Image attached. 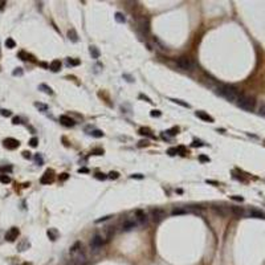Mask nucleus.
<instances>
[{
  "label": "nucleus",
  "instance_id": "nucleus-1",
  "mask_svg": "<svg viewBox=\"0 0 265 265\" xmlns=\"http://www.w3.org/2000/svg\"><path fill=\"white\" fill-rule=\"evenodd\" d=\"M70 254V265H86L88 264V257H86V253L84 251V248L81 245L80 241L70 248L69 251Z\"/></svg>",
  "mask_w": 265,
  "mask_h": 265
},
{
  "label": "nucleus",
  "instance_id": "nucleus-2",
  "mask_svg": "<svg viewBox=\"0 0 265 265\" xmlns=\"http://www.w3.org/2000/svg\"><path fill=\"white\" fill-rule=\"evenodd\" d=\"M216 93L231 102H237L239 97L241 96L239 89L235 88L232 85H227V84H219L216 86Z\"/></svg>",
  "mask_w": 265,
  "mask_h": 265
},
{
  "label": "nucleus",
  "instance_id": "nucleus-3",
  "mask_svg": "<svg viewBox=\"0 0 265 265\" xmlns=\"http://www.w3.org/2000/svg\"><path fill=\"white\" fill-rule=\"evenodd\" d=\"M236 103H237V106L239 107L247 110V112H253L254 107H256V99H254L253 97H251V96L243 94V93H241V96L239 97V99H237Z\"/></svg>",
  "mask_w": 265,
  "mask_h": 265
},
{
  "label": "nucleus",
  "instance_id": "nucleus-4",
  "mask_svg": "<svg viewBox=\"0 0 265 265\" xmlns=\"http://www.w3.org/2000/svg\"><path fill=\"white\" fill-rule=\"evenodd\" d=\"M176 66L182 70H191L195 69V62L192 61V58L188 56H180L179 58H176Z\"/></svg>",
  "mask_w": 265,
  "mask_h": 265
},
{
  "label": "nucleus",
  "instance_id": "nucleus-5",
  "mask_svg": "<svg viewBox=\"0 0 265 265\" xmlns=\"http://www.w3.org/2000/svg\"><path fill=\"white\" fill-rule=\"evenodd\" d=\"M107 243V241L103 239V236L101 233H97L94 235V236L92 237V241H90V249L93 251V252H98L101 248L105 245V244Z\"/></svg>",
  "mask_w": 265,
  "mask_h": 265
},
{
  "label": "nucleus",
  "instance_id": "nucleus-6",
  "mask_svg": "<svg viewBox=\"0 0 265 265\" xmlns=\"http://www.w3.org/2000/svg\"><path fill=\"white\" fill-rule=\"evenodd\" d=\"M151 217H153L154 223L159 224L160 221L166 217V212H164L162 208H154V210H151Z\"/></svg>",
  "mask_w": 265,
  "mask_h": 265
},
{
  "label": "nucleus",
  "instance_id": "nucleus-7",
  "mask_svg": "<svg viewBox=\"0 0 265 265\" xmlns=\"http://www.w3.org/2000/svg\"><path fill=\"white\" fill-rule=\"evenodd\" d=\"M3 145H4V147L5 149H8V150H15L20 146V142L15 138H5L4 140H3Z\"/></svg>",
  "mask_w": 265,
  "mask_h": 265
},
{
  "label": "nucleus",
  "instance_id": "nucleus-8",
  "mask_svg": "<svg viewBox=\"0 0 265 265\" xmlns=\"http://www.w3.org/2000/svg\"><path fill=\"white\" fill-rule=\"evenodd\" d=\"M53 179H55V172L52 170H46L44 172V175L41 176V179H40V182L43 184H49L53 182Z\"/></svg>",
  "mask_w": 265,
  "mask_h": 265
},
{
  "label": "nucleus",
  "instance_id": "nucleus-9",
  "mask_svg": "<svg viewBox=\"0 0 265 265\" xmlns=\"http://www.w3.org/2000/svg\"><path fill=\"white\" fill-rule=\"evenodd\" d=\"M19 235H20V231L16 227H12L11 229L5 233V240L7 241H15L19 237Z\"/></svg>",
  "mask_w": 265,
  "mask_h": 265
},
{
  "label": "nucleus",
  "instance_id": "nucleus-10",
  "mask_svg": "<svg viewBox=\"0 0 265 265\" xmlns=\"http://www.w3.org/2000/svg\"><path fill=\"white\" fill-rule=\"evenodd\" d=\"M135 223L138 226H146L147 224V216L142 211H137L135 212Z\"/></svg>",
  "mask_w": 265,
  "mask_h": 265
},
{
  "label": "nucleus",
  "instance_id": "nucleus-11",
  "mask_svg": "<svg viewBox=\"0 0 265 265\" xmlns=\"http://www.w3.org/2000/svg\"><path fill=\"white\" fill-rule=\"evenodd\" d=\"M60 122H61L64 126H68V127H72V126L76 125L74 121L70 118V117H68V115H61V117H60Z\"/></svg>",
  "mask_w": 265,
  "mask_h": 265
},
{
  "label": "nucleus",
  "instance_id": "nucleus-12",
  "mask_svg": "<svg viewBox=\"0 0 265 265\" xmlns=\"http://www.w3.org/2000/svg\"><path fill=\"white\" fill-rule=\"evenodd\" d=\"M137 226H138V224H137L134 220H126L125 223L122 224V229L125 231V232H127V231H131L133 228H135Z\"/></svg>",
  "mask_w": 265,
  "mask_h": 265
},
{
  "label": "nucleus",
  "instance_id": "nucleus-13",
  "mask_svg": "<svg viewBox=\"0 0 265 265\" xmlns=\"http://www.w3.org/2000/svg\"><path fill=\"white\" fill-rule=\"evenodd\" d=\"M195 115L197 117V118H200V119H203V121H207V122H213V118L210 115V114H207L206 112H196L195 113Z\"/></svg>",
  "mask_w": 265,
  "mask_h": 265
},
{
  "label": "nucleus",
  "instance_id": "nucleus-14",
  "mask_svg": "<svg viewBox=\"0 0 265 265\" xmlns=\"http://www.w3.org/2000/svg\"><path fill=\"white\" fill-rule=\"evenodd\" d=\"M49 68H51L52 72H58L61 69V61L60 60H53L51 62V65H49Z\"/></svg>",
  "mask_w": 265,
  "mask_h": 265
},
{
  "label": "nucleus",
  "instance_id": "nucleus-15",
  "mask_svg": "<svg viewBox=\"0 0 265 265\" xmlns=\"http://www.w3.org/2000/svg\"><path fill=\"white\" fill-rule=\"evenodd\" d=\"M139 27L143 29V32H146V33H149V31H150V25H149V19H145L143 17L142 20L139 21Z\"/></svg>",
  "mask_w": 265,
  "mask_h": 265
},
{
  "label": "nucleus",
  "instance_id": "nucleus-16",
  "mask_svg": "<svg viewBox=\"0 0 265 265\" xmlns=\"http://www.w3.org/2000/svg\"><path fill=\"white\" fill-rule=\"evenodd\" d=\"M248 215L252 217H257V219H264V213L261 212V211H257V210H251L249 212H248Z\"/></svg>",
  "mask_w": 265,
  "mask_h": 265
},
{
  "label": "nucleus",
  "instance_id": "nucleus-17",
  "mask_svg": "<svg viewBox=\"0 0 265 265\" xmlns=\"http://www.w3.org/2000/svg\"><path fill=\"white\" fill-rule=\"evenodd\" d=\"M231 211H232V213H235L236 216H239V217L240 216H245V215H247L245 211H244L243 208H240V207H232Z\"/></svg>",
  "mask_w": 265,
  "mask_h": 265
},
{
  "label": "nucleus",
  "instance_id": "nucleus-18",
  "mask_svg": "<svg viewBox=\"0 0 265 265\" xmlns=\"http://www.w3.org/2000/svg\"><path fill=\"white\" fill-rule=\"evenodd\" d=\"M89 51H90V55H92L93 58H99V55H101V53H99V51H98V48H97V46L90 45Z\"/></svg>",
  "mask_w": 265,
  "mask_h": 265
},
{
  "label": "nucleus",
  "instance_id": "nucleus-19",
  "mask_svg": "<svg viewBox=\"0 0 265 265\" xmlns=\"http://www.w3.org/2000/svg\"><path fill=\"white\" fill-rule=\"evenodd\" d=\"M68 39L72 40L73 43L78 41V36H77V33H76L74 29H69V31H68Z\"/></svg>",
  "mask_w": 265,
  "mask_h": 265
},
{
  "label": "nucleus",
  "instance_id": "nucleus-20",
  "mask_svg": "<svg viewBox=\"0 0 265 265\" xmlns=\"http://www.w3.org/2000/svg\"><path fill=\"white\" fill-rule=\"evenodd\" d=\"M39 89H40V90H43V92L46 93V94H53L52 88H51V86H48V85H45V84H41V85L39 86Z\"/></svg>",
  "mask_w": 265,
  "mask_h": 265
},
{
  "label": "nucleus",
  "instance_id": "nucleus-21",
  "mask_svg": "<svg viewBox=\"0 0 265 265\" xmlns=\"http://www.w3.org/2000/svg\"><path fill=\"white\" fill-rule=\"evenodd\" d=\"M114 19H115V21H117V23H121V24L126 21L125 15H122L121 12H117V13H115V16H114Z\"/></svg>",
  "mask_w": 265,
  "mask_h": 265
},
{
  "label": "nucleus",
  "instance_id": "nucleus-22",
  "mask_svg": "<svg viewBox=\"0 0 265 265\" xmlns=\"http://www.w3.org/2000/svg\"><path fill=\"white\" fill-rule=\"evenodd\" d=\"M171 101H172L174 103H178V105L183 106V107H187V109H188V107H190V103H187V102H183L182 99H178V98H171Z\"/></svg>",
  "mask_w": 265,
  "mask_h": 265
},
{
  "label": "nucleus",
  "instance_id": "nucleus-23",
  "mask_svg": "<svg viewBox=\"0 0 265 265\" xmlns=\"http://www.w3.org/2000/svg\"><path fill=\"white\" fill-rule=\"evenodd\" d=\"M89 134L92 137H94V138H101V137H103V133L101 130H93V131H90Z\"/></svg>",
  "mask_w": 265,
  "mask_h": 265
},
{
  "label": "nucleus",
  "instance_id": "nucleus-24",
  "mask_svg": "<svg viewBox=\"0 0 265 265\" xmlns=\"http://www.w3.org/2000/svg\"><path fill=\"white\" fill-rule=\"evenodd\" d=\"M139 134H140V135H147V137H150V138H153V137H154L149 129H143V127H142V129H139Z\"/></svg>",
  "mask_w": 265,
  "mask_h": 265
},
{
  "label": "nucleus",
  "instance_id": "nucleus-25",
  "mask_svg": "<svg viewBox=\"0 0 265 265\" xmlns=\"http://www.w3.org/2000/svg\"><path fill=\"white\" fill-rule=\"evenodd\" d=\"M35 106L37 107V109L40 110V112H46V110H48V106L46 105H44V103H40V102H35Z\"/></svg>",
  "mask_w": 265,
  "mask_h": 265
},
{
  "label": "nucleus",
  "instance_id": "nucleus-26",
  "mask_svg": "<svg viewBox=\"0 0 265 265\" xmlns=\"http://www.w3.org/2000/svg\"><path fill=\"white\" fill-rule=\"evenodd\" d=\"M66 62H68V65H72V66H77V65H80V60H77V58H69L66 60Z\"/></svg>",
  "mask_w": 265,
  "mask_h": 265
},
{
  "label": "nucleus",
  "instance_id": "nucleus-27",
  "mask_svg": "<svg viewBox=\"0 0 265 265\" xmlns=\"http://www.w3.org/2000/svg\"><path fill=\"white\" fill-rule=\"evenodd\" d=\"M5 46H7V48H9V49H11V48H15V46H16V43L13 41V39H7V40H5Z\"/></svg>",
  "mask_w": 265,
  "mask_h": 265
},
{
  "label": "nucleus",
  "instance_id": "nucleus-28",
  "mask_svg": "<svg viewBox=\"0 0 265 265\" xmlns=\"http://www.w3.org/2000/svg\"><path fill=\"white\" fill-rule=\"evenodd\" d=\"M178 131H179V129H178V127H172V129L167 130V131H164V133H166L167 135H170V137H174V135H176V134H178Z\"/></svg>",
  "mask_w": 265,
  "mask_h": 265
},
{
  "label": "nucleus",
  "instance_id": "nucleus-29",
  "mask_svg": "<svg viewBox=\"0 0 265 265\" xmlns=\"http://www.w3.org/2000/svg\"><path fill=\"white\" fill-rule=\"evenodd\" d=\"M213 210L216 211V212L219 213V215H221V216H226V215H227V212H226V211L223 210V207H219V206H213Z\"/></svg>",
  "mask_w": 265,
  "mask_h": 265
},
{
  "label": "nucleus",
  "instance_id": "nucleus-30",
  "mask_svg": "<svg viewBox=\"0 0 265 265\" xmlns=\"http://www.w3.org/2000/svg\"><path fill=\"white\" fill-rule=\"evenodd\" d=\"M48 236L51 237V240L55 241V240L57 239V232H56L55 229H49V231H48Z\"/></svg>",
  "mask_w": 265,
  "mask_h": 265
},
{
  "label": "nucleus",
  "instance_id": "nucleus-31",
  "mask_svg": "<svg viewBox=\"0 0 265 265\" xmlns=\"http://www.w3.org/2000/svg\"><path fill=\"white\" fill-rule=\"evenodd\" d=\"M187 212H188L187 210H174L171 213H172L174 216H175V215H184V213H187Z\"/></svg>",
  "mask_w": 265,
  "mask_h": 265
},
{
  "label": "nucleus",
  "instance_id": "nucleus-32",
  "mask_svg": "<svg viewBox=\"0 0 265 265\" xmlns=\"http://www.w3.org/2000/svg\"><path fill=\"white\" fill-rule=\"evenodd\" d=\"M167 154H169V155H171V156L176 155V154H178V149H176V147H171V149L167 150Z\"/></svg>",
  "mask_w": 265,
  "mask_h": 265
},
{
  "label": "nucleus",
  "instance_id": "nucleus-33",
  "mask_svg": "<svg viewBox=\"0 0 265 265\" xmlns=\"http://www.w3.org/2000/svg\"><path fill=\"white\" fill-rule=\"evenodd\" d=\"M35 162L39 164V166H41L43 164V162H44V160H43V156L40 155V154H37V155H35Z\"/></svg>",
  "mask_w": 265,
  "mask_h": 265
},
{
  "label": "nucleus",
  "instance_id": "nucleus-34",
  "mask_svg": "<svg viewBox=\"0 0 265 265\" xmlns=\"http://www.w3.org/2000/svg\"><path fill=\"white\" fill-rule=\"evenodd\" d=\"M0 182L2 183H9L11 182V178H9L8 175H2L0 176Z\"/></svg>",
  "mask_w": 265,
  "mask_h": 265
},
{
  "label": "nucleus",
  "instance_id": "nucleus-35",
  "mask_svg": "<svg viewBox=\"0 0 265 265\" xmlns=\"http://www.w3.org/2000/svg\"><path fill=\"white\" fill-rule=\"evenodd\" d=\"M0 114H2L3 117H11V112L9 110H5V109H0Z\"/></svg>",
  "mask_w": 265,
  "mask_h": 265
},
{
  "label": "nucleus",
  "instance_id": "nucleus-36",
  "mask_svg": "<svg viewBox=\"0 0 265 265\" xmlns=\"http://www.w3.org/2000/svg\"><path fill=\"white\" fill-rule=\"evenodd\" d=\"M109 178H110V179H118V178H119V174L117 172V171H112V172L109 174Z\"/></svg>",
  "mask_w": 265,
  "mask_h": 265
},
{
  "label": "nucleus",
  "instance_id": "nucleus-37",
  "mask_svg": "<svg viewBox=\"0 0 265 265\" xmlns=\"http://www.w3.org/2000/svg\"><path fill=\"white\" fill-rule=\"evenodd\" d=\"M259 114H260V115H263V117H265V103L260 105V107H259Z\"/></svg>",
  "mask_w": 265,
  "mask_h": 265
},
{
  "label": "nucleus",
  "instance_id": "nucleus-38",
  "mask_svg": "<svg viewBox=\"0 0 265 265\" xmlns=\"http://www.w3.org/2000/svg\"><path fill=\"white\" fill-rule=\"evenodd\" d=\"M37 143H39V139H37V138H32L31 140H29V145H31L32 147H36V146H37Z\"/></svg>",
  "mask_w": 265,
  "mask_h": 265
},
{
  "label": "nucleus",
  "instance_id": "nucleus-39",
  "mask_svg": "<svg viewBox=\"0 0 265 265\" xmlns=\"http://www.w3.org/2000/svg\"><path fill=\"white\" fill-rule=\"evenodd\" d=\"M12 74L13 76H21L23 74V69L21 68H16V70H13Z\"/></svg>",
  "mask_w": 265,
  "mask_h": 265
},
{
  "label": "nucleus",
  "instance_id": "nucleus-40",
  "mask_svg": "<svg viewBox=\"0 0 265 265\" xmlns=\"http://www.w3.org/2000/svg\"><path fill=\"white\" fill-rule=\"evenodd\" d=\"M92 154H94V155H102L103 154V150L102 149H94L92 151Z\"/></svg>",
  "mask_w": 265,
  "mask_h": 265
},
{
  "label": "nucleus",
  "instance_id": "nucleus-41",
  "mask_svg": "<svg viewBox=\"0 0 265 265\" xmlns=\"http://www.w3.org/2000/svg\"><path fill=\"white\" fill-rule=\"evenodd\" d=\"M110 217H113L112 215H107V216H103V217H101V219H98V220H96V223H102V221H105V220H109Z\"/></svg>",
  "mask_w": 265,
  "mask_h": 265
},
{
  "label": "nucleus",
  "instance_id": "nucleus-42",
  "mask_svg": "<svg viewBox=\"0 0 265 265\" xmlns=\"http://www.w3.org/2000/svg\"><path fill=\"white\" fill-rule=\"evenodd\" d=\"M150 115H151V117H160V115H162V113H160L159 110H153V112L150 113Z\"/></svg>",
  "mask_w": 265,
  "mask_h": 265
},
{
  "label": "nucleus",
  "instance_id": "nucleus-43",
  "mask_svg": "<svg viewBox=\"0 0 265 265\" xmlns=\"http://www.w3.org/2000/svg\"><path fill=\"white\" fill-rule=\"evenodd\" d=\"M96 178H97V179H102V180H105V179H106V178H107V176L105 175V174H101V172H97V174H96Z\"/></svg>",
  "mask_w": 265,
  "mask_h": 265
},
{
  "label": "nucleus",
  "instance_id": "nucleus-44",
  "mask_svg": "<svg viewBox=\"0 0 265 265\" xmlns=\"http://www.w3.org/2000/svg\"><path fill=\"white\" fill-rule=\"evenodd\" d=\"M139 98H140V99H145L146 102H150V103L153 102L151 99H150V98H149V97H147V96H145V94H139Z\"/></svg>",
  "mask_w": 265,
  "mask_h": 265
},
{
  "label": "nucleus",
  "instance_id": "nucleus-45",
  "mask_svg": "<svg viewBox=\"0 0 265 265\" xmlns=\"http://www.w3.org/2000/svg\"><path fill=\"white\" fill-rule=\"evenodd\" d=\"M191 146H192V147H200V146H203V143L200 142V140H194Z\"/></svg>",
  "mask_w": 265,
  "mask_h": 265
},
{
  "label": "nucleus",
  "instance_id": "nucleus-46",
  "mask_svg": "<svg viewBox=\"0 0 265 265\" xmlns=\"http://www.w3.org/2000/svg\"><path fill=\"white\" fill-rule=\"evenodd\" d=\"M12 123L13 125H20V123H21V119H20L19 117H15V118L12 119Z\"/></svg>",
  "mask_w": 265,
  "mask_h": 265
},
{
  "label": "nucleus",
  "instance_id": "nucleus-47",
  "mask_svg": "<svg viewBox=\"0 0 265 265\" xmlns=\"http://www.w3.org/2000/svg\"><path fill=\"white\" fill-rule=\"evenodd\" d=\"M68 176H69L68 174H66V172H64V174H61V175H60L58 178H60V180H66V179H68Z\"/></svg>",
  "mask_w": 265,
  "mask_h": 265
},
{
  "label": "nucleus",
  "instance_id": "nucleus-48",
  "mask_svg": "<svg viewBox=\"0 0 265 265\" xmlns=\"http://www.w3.org/2000/svg\"><path fill=\"white\" fill-rule=\"evenodd\" d=\"M200 162H210V158L208 156H204V155H200Z\"/></svg>",
  "mask_w": 265,
  "mask_h": 265
},
{
  "label": "nucleus",
  "instance_id": "nucleus-49",
  "mask_svg": "<svg viewBox=\"0 0 265 265\" xmlns=\"http://www.w3.org/2000/svg\"><path fill=\"white\" fill-rule=\"evenodd\" d=\"M23 156L27 158V159H29V158H31V153H29V151H23Z\"/></svg>",
  "mask_w": 265,
  "mask_h": 265
},
{
  "label": "nucleus",
  "instance_id": "nucleus-50",
  "mask_svg": "<svg viewBox=\"0 0 265 265\" xmlns=\"http://www.w3.org/2000/svg\"><path fill=\"white\" fill-rule=\"evenodd\" d=\"M131 178H133V179H134V178H135V179H142L143 175H140V174H134V175H131Z\"/></svg>",
  "mask_w": 265,
  "mask_h": 265
},
{
  "label": "nucleus",
  "instance_id": "nucleus-51",
  "mask_svg": "<svg viewBox=\"0 0 265 265\" xmlns=\"http://www.w3.org/2000/svg\"><path fill=\"white\" fill-rule=\"evenodd\" d=\"M12 167H2V171H11Z\"/></svg>",
  "mask_w": 265,
  "mask_h": 265
},
{
  "label": "nucleus",
  "instance_id": "nucleus-52",
  "mask_svg": "<svg viewBox=\"0 0 265 265\" xmlns=\"http://www.w3.org/2000/svg\"><path fill=\"white\" fill-rule=\"evenodd\" d=\"M147 145V140H140L139 142V146H146Z\"/></svg>",
  "mask_w": 265,
  "mask_h": 265
},
{
  "label": "nucleus",
  "instance_id": "nucleus-53",
  "mask_svg": "<svg viewBox=\"0 0 265 265\" xmlns=\"http://www.w3.org/2000/svg\"><path fill=\"white\" fill-rule=\"evenodd\" d=\"M232 199H235V200H240V202H241V200H243V197H239V196H232Z\"/></svg>",
  "mask_w": 265,
  "mask_h": 265
},
{
  "label": "nucleus",
  "instance_id": "nucleus-54",
  "mask_svg": "<svg viewBox=\"0 0 265 265\" xmlns=\"http://www.w3.org/2000/svg\"><path fill=\"white\" fill-rule=\"evenodd\" d=\"M4 4H5V2H0V9H2L3 7H4Z\"/></svg>",
  "mask_w": 265,
  "mask_h": 265
}]
</instances>
